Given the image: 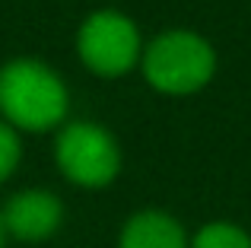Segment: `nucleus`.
<instances>
[{
    "label": "nucleus",
    "mask_w": 251,
    "mask_h": 248,
    "mask_svg": "<svg viewBox=\"0 0 251 248\" xmlns=\"http://www.w3.org/2000/svg\"><path fill=\"white\" fill-rule=\"evenodd\" d=\"M118 248H191L181 223L162 210H140L124 223Z\"/></svg>",
    "instance_id": "obj_6"
},
{
    "label": "nucleus",
    "mask_w": 251,
    "mask_h": 248,
    "mask_svg": "<svg viewBox=\"0 0 251 248\" xmlns=\"http://www.w3.org/2000/svg\"><path fill=\"white\" fill-rule=\"evenodd\" d=\"M19 156H23L19 134L6 121H0V181H6L13 175V169L19 166Z\"/></svg>",
    "instance_id": "obj_8"
},
{
    "label": "nucleus",
    "mask_w": 251,
    "mask_h": 248,
    "mask_svg": "<svg viewBox=\"0 0 251 248\" xmlns=\"http://www.w3.org/2000/svg\"><path fill=\"white\" fill-rule=\"evenodd\" d=\"M3 236H6V229H3V217H0V248H3Z\"/></svg>",
    "instance_id": "obj_9"
},
{
    "label": "nucleus",
    "mask_w": 251,
    "mask_h": 248,
    "mask_svg": "<svg viewBox=\"0 0 251 248\" xmlns=\"http://www.w3.org/2000/svg\"><path fill=\"white\" fill-rule=\"evenodd\" d=\"M0 112L13 130H48L67 115V89L51 67L19 57L0 67Z\"/></svg>",
    "instance_id": "obj_1"
},
{
    "label": "nucleus",
    "mask_w": 251,
    "mask_h": 248,
    "mask_svg": "<svg viewBox=\"0 0 251 248\" xmlns=\"http://www.w3.org/2000/svg\"><path fill=\"white\" fill-rule=\"evenodd\" d=\"M216 70V54L201 35L184 29L162 32L150 42L143 54L147 83L169 96H188L210 83Z\"/></svg>",
    "instance_id": "obj_2"
},
{
    "label": "nucleus",
    "mask_w": 251,
    "mask_h": 248,
    "mask_svg": "<svg viewBox=\"0 0 251 248\" xmlns=\"http://www.w3.org/2000/svg\"><path fill=\"white\" fill-rule=\"evenodd\" d=\"M83 64L99 76H121L140 61V32L127 16L99 10L80 25L76 35Z\"/></svg>",
    "instance_id": "obj_4"
},
{
    "label": "nucleus",
    "mask_w": 251,
    "mask_h": 248,
    "mask_svg": "<svg viewBox=\"0 0 251 248\" xmlns=\"http://www.w3.org/2000/svg\"><path fill=\"white\" fill-rule=\"evenodd\" d=\"M191 248H251V236L235 223H207Z\"/></svg>",
    "instance_id": "obj_7"
},
{
    "label": "nucleus",
    "mask_w": 251,
    "mask_h": 248,
    "mask_svg": "<svg viewBox=\"0 0 251 248\" xmlns=\"http://www.w3.org/2000/svg\"><path fill=\"white\" fill-rule=\"evenodd\" d=\"M0 217H3V229L10 236L23 239V242H42L57 232L64 220V204L51 191L32 188V191L13 194Z\"/></svg>",
    "instance_id": "obj_5"
},
{
    "label": "nucleus",
    "mask_w": 251,
    "mask_h": 248,
    "mask_svg": "<svg viewBox=\"0 0 251 248\" xmlns=\"http://www.w3.org/2000/svg\"><path fill=\"white\" fill-rule=\"evenodd\" d=\"M57 166L74 185L105 188L121 172V149L105 127L89 121H76L57 134Z\"/></svg>",
    "instance_id": "obj_3"
}]
</instances>
